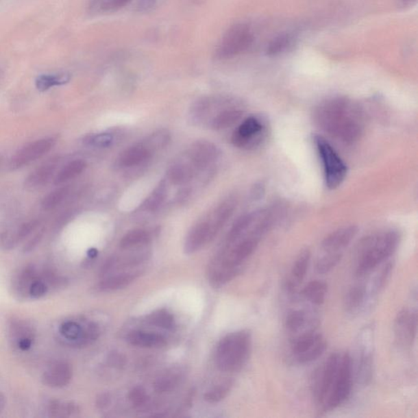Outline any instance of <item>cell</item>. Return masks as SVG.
I'll use <instances>...</instances> for the list:
<instances>
[{
    "label": "cell",
    "instance_id": "obj_8",
    "mask_svg": "<svg viewBox=\"0 0 418 418\" xmlns=\"http://www.w3.org/2000/svg\"><path fill=\"white\" fill-rule=\"evenodd\" d=\"M267 136L266 119L260 116H249L234 132L232 142L238 148L254 150L265 143Z\"/></svg>",
    "mask_w": 418,
    "mask_h": 418
},
{
    "label": "cell",
    "instance_id": "obj_50",
    "mask_svg": "<svg viewBox=\"0 0 418 418\" xmlns=\"http://www.w3.org/2000/svg\"><path fill=\"white\" fill-rule=\"evenodd\" d=\"M264 194V187L262 185L256 186V188L253 192L254 198L258 199Z\"/></svg>",
    "mask_w": 418,
    "mask_h": 418
},
{
    "label": "cell",
    "instance_id": "obj_29",
    "mask_svg": "<svg viewBox=\"0 0 418 418\" xmlns=\"http://www.w3.org/2000/svg\"><path fill=\"white\" fill-rule=\"evenodd\" d=\"M309 315L304 310L289 311L285 319V327L291 334H297L306 328L309 322Z\"/></svg>",
    "mask_w": 418,
    "mask_h": 418
},
{
    "label": "cell",
    "instance_id": "obj_44",
    "mask_svg": "<svg viewBox=\"0 0 418 418\" xmlns=\"http://www.w3.org/2000/svg\"><path fill=\"white\" fill-rule=\"evenodd\" d=\"M47 292H48L47 285L40 280L34 281L29 289V295L33 298H36V299L45 296Z\"/></svg>",
    "mask_w": 418,
    "mask_h": 418
},
{
    "label": "cell",
    "instance_id": "obj_11",
    "mask_svg": "<svg viewBox=\"0 0 418 418\" xmlns=\"http://www.w3.org/2000/svg\"><path fill=\"white\" fill-rule=\"evenodd\" d=\"M418 317L417 309L404 308L396 315L394 334L396 343L401 347H410L415 343L417 334Z\"/></svg>",
    "mask_w": 418,
    "mask_h": 418
},
{
    "label": "cell",
    "instance_id": "obj_45",
    "mask_svg": "<svg viewBox=\"0 0 418 418\" xmlns=\"http://www.w3.org/2000/svg\"><path fill=\"white\" fill-rule=\"evenodd\" d=\"M42 237V232L38 233L36 234L35 238H33L31 241L28 243L27 245H25L24 251L25 253H28V251H31L38 245V243L41 241Z\"/></svg>",
    "mask_w": 418,
    "mask_h": 418
},
{
    "label": "cell",
    "instance_id": "obj_2",
    "mask_svg": "<svg viewBox=\"0 0 418 418\" xmlns=\"http://www.w3.org/2000/svg\"><path fill=\"white\" fill-rule=\"evenodd\" d=\"M399 242V233L392 229L382 230L362 238L358 247L356 275H368L386 262L397 250Z\"/></svg>",
    "mask_w": 418,
    "mask_h": 418
},
{
    "label": "cell",
    "instance_id": "obj_26",
    "mask_svg": "<svg viewBox=\"0 0 418 418\" xmlns=\"http://www.w3.org/2000/svg\"><path fill=\"white\" fill-rule=\"evenodd\" d=\"M393 263L388 262L385 264L380 272L374 277L372 283L369 286V296L373 302L376 299L378 294L385 288L388 280L390 279L392 271H393Z\"/></svg>",
    "mask_w": 418,
    "mask_h": 418
},
{
    "label": "cell",
    "instance_id": "obj_51",
    "mask_svg": "<svg viewBox=\"0 0 418 418\" xmlns=\"http://www.w3.org/2000/svg\"><path fill=\"white\" fill-rule=\"evenodd\" d=\"M6 406V399L5 396H4L1 392H0V415H1L3 409L5 408Z\"/></svg>",
    "mask_w": 418,
    "mask_h": 418
},
{
    "label": "cell",
    "instance_id": "obj_46",
    "mask_svg": "<svg viewBox=\"0 0 418 418\" xmlns=\"http://www.w3.org/2000/svg\"><path fill=\"white\" fill-rule=\"evenodd\" d=\"M32 339L29 338V336H25V338H21L19 340V348L23 349V351H27V349L32 347Z\"/></svg>",
    "mask_w": 418,
    "mask_h": 418
},
{
    "label": "cell",
    "instance_id": "obj_22",
    "mask_svg": "<svg viewBox=\"0 0 418 418\" xmlns=\"http://www.w3.org/2000/svg\"><path fill=\"white\" fill-rule=\"evenodd\" d=\"M127 341L131 345L140 347H157L165 344V339L161 335L143 331L130 332Z\"/></svg>",
    "mask_w": 418,
    "mask_h": 418
},
{
    "label": "cell",
    "instance_id": "obj_24",
    "mask_svg": "<svg viewBox=\"0 0 418 418\" xmlns=\"http://www.w3.org/2000/svg\"><path fill=\"white\" fill-rule=\"evenodd\" d=\"M195 171V169L190 164L177 163L169 168L167 178L172 184L182 186L191 181Z\"/></svg>",
    "mask_w": 418,
    "mask_h": 418
},
{
    "label": "cell",
    "instance_id": "obj_35",
    "mask_svg": "<svg viewBox=\"0 0 418 418\" xmlns=\"http://www.w3.org/2000/svg\"><path fill=\"white\" fill-rule=\"evenodd\" d=\"M68 194H69V189L66 186L60 187V188L51 192L42 199V208L47 211L53 210L65 200Z\"/></svg>",
    "mask_w": 418,
    "mask_h": 418
},
{
    "label": "cell",
    "instance_id": "obj_38",
    "mask_svg": "<svg viewBox=\"0 0 418 418\" xmlns=\"http://www.w3.org/2000/svg\"><path fill=\"white\" fill-rule=\"evenodd\" d=\"M232 381L225 382L224 383L221 384V385L213 388L211 391H209L208 393L204 395V399H206L208 403H219L220 401L227 397L230 390H232Z\"/></svg>",
    "mask_w": 418,
    "mask_h": 418
},
{
    "label": "cell",
    "instance_id": "obj_49",
    "mask_svg": "<svg viewBox=\"0 0 418 418\" xmlns=\"http://www.w3.org/2000/svg\"><path fill=\"white\" fill-rule=\"evenodd\" d=\"M417 3V0H399V6L400 8H403V10H406V8H409L415 5Z\"/></svg>",
    "mask_w": 418,
    "mask_h": 418
},
{
    "label": "cell",
    "instance_id": "obj_42",
    "mask_svg": "<svg viewBox=\"0 0 418 418\" xmlns=\"http://www.w3.org/2000/svg\"><path fill=\"white\" fill-rule=\"evenodd\" d=\"M75 411V406L72 404L53 403L51 404L50 413L53 417H62L71 415Z\"/></svg>",
    "mask_w": 418,
    "mask_h": 418
},
{
    "label": "cell",
    "instance_id": "obj_20",
    "mask_svg": "<svg viewBox=\"0 0 418 418\" xmlns=\"http://www.w3.org/2000/svg\"><path fill=\"white\" fill-rule=\"evenodd\" d=\"M153 152L143 143L127 148L119 156L118 163L122 168L135 167L151 159Z\"/></svg>",
    "mask_w": 418,
    "mask_h": 418
},
{
    "label": "cell",
    "instance_id": "obj_25",
    "mask_svg": "<svg viewBox=\"0 0 418 418\" xmlns=\"http://www.w3.org/2000/svg\"><path fill=\"white\" fill-rule=\"evenodd\" d=\"M167 194V183L165 180H162L148 197L144 200L140 207V210L149 212H156L164 202Z\"/></svg>",
    "mask_w": 418,
    "mask_h": 418
},
{
    "label": "cell",
    "instance_id": "obj_1",
    "mask_svg": "<svg viewBox=\"0 0 418 418\" xmlns=\"http://www.w3.org/2000/svg\"><path fill=\"white\" fill-rule=\"evenodd\" d=\"M313 119L319 129L340 142L352 144L365 130V115L356 102L347 97L328 98L314 110Z\"/></svg>",
    "mask_w": 418,
    "mask_h": 418
},
{
    "label": "cell",
    "instance_id": "obj_30",
    "mask_svg": "<svg viewBox=\"0 0 418 418\" xmlns=\"http://www.w3.org/2000/svg\"><path fill=\"white\" fill-rule=\"evenodd\" d=\"M243 112L240 110H225L223 112L217 114L216 116L212 119L211 127L212 130H215L228 129V127L240 121Z\"/></svg>",
    "mask_w": 418,
    "mask_h": 418
},
{
    "label": "cell",
    "instance_id": "obj_14",
    "mask_svg": "<svg viewBox=\"0 0 418 418\" xmlns=\"http://www.w3.org/2000/svg\"><path fill=\"white\" fill-rule=\"evenodd\" d=\"M373 304L369 296L368 286L356 284L345 294L344 308L348 315L356 317L367 308V305L371 306Z\"/></svg>",
    "mask_w": 418,
    "mask_h": 418
},
{
    "label": "cell",
    "instance_id": "obj_17",
    "mask_svg": "<svg viewBox=\"0 0 418 418\" xmlns=\"http://www.w3.org/2000/svg\"><path fill=\"white\" fill-rule=\"evenodd\" d=\"M73 370L66 362H55L42 376V382L45 385L53 388L66 386L71 381Z\"/></svg>",
    "mask_w": 418,
    "mask_h": 418
},
{
    "label": "cell",
    "instance_id": "obj_39",
    "mask_svg": "<svg viewBox=\"0 0 418 418\" xmlns=\"http://www.w3.org/2000/svg\"><path fill=\"white\" fill-rule=\"evenodd\" d=\"M179 377L176 374H167L158 378L153 383V388L159 393L171 391L177 386Z\"/></svg>",
    "mask_w": 418,
    "mask_h": 418
},
{
    "label": "cell",
    "instance_id": "obj_10",
    "mask_svg": "<svg viewBox=\"0 0 418 418\" xmlns=\"http://www.w3.org/2000/svg\"><path fill=\"white\" fill-rule=\"evenodd\" d=\"M341 356H342L339 353H332L315 373L312 384V393L314 399L319 405L323 406L330 394L339 372Z\"/></svg>",
    "mask_w": 418,
    "mask_h": 418
},
{
    "label": "cell",
    "instance_id": "obj_7",
    "mask_svg": "<svg viewBox=\"0 0 418 418\" xmlns=\"http://www.w3.org/2000/svg\"><path fill=\"white\" fill-rule=\"evenodd\" d=\"M354 362L349 353L341 356L338 374L330 395L323 405L325 410H334L349 398L353 389Z\"/></svg>",
    "mask_w": 418,
    "mask_h": 418
},
{
    "label": "cell",
    "instance_id": "obj_13",
    "mask_svg": "<svg viewBox=\"0 0 418 418\" xmlns=\"http://www.w3.org/2000/svg\"><path fill=\"white\" fill-rule=\"evenodd\" d=\"M190 164L195 170H203L213 163L219 156V150L208 140H197L187 151Z\"/></svg>",
    "mask_w": 418,
    "mask_h": 418
},
{
    "label": "cell",
    "instance_id": "obj_6",
    "mask_svg": "<svg viewBox=\"0 0 418 418\" xmlns=\"http://www.w3.org/2000/svg\"><path fill=\"white\" fill-rule=\"evenodd\" d=\"M254 42V35L249 25L236 23L229 27L221 36L215 49V57L228 60L247 52Z\"/></svg>",
    "mask_w": 418,
    "mask_h": 418
},
{
    "label": "cell",
    "instance_id": "obj_41",
    "mask_svg": "<svg viewBox=\"0 0 418 418\" xmlns=\"http://www.w3.org/2000/svg\"><path fill=\"white\" fill-rule=\"evenodd\" d=\"M113 140L114 138L112 134L103 133L88 136L84 139V143H86L88 146L97 148H106L109 147L110 145L112 144Z\"/></svg>",
    "mask_w": 418,
    "mask_h": 418
},
{
    "label": "cell",
    "instance_id": "obj_5",
    "mask_svg": "<svg viewBox=\"0 0 418 418\" xmlns=\"http://www.w3.org/2000/svg\"><path fill=\"white\" fill-rule=\"evenodd\" d=\"M314 143L321 160L326 186L330 190L338 188L347 177V164L323 136H315Z\"/></svg>",
    "mask_w": 418,
    "mask_h": 418
},
{
    "label": "cell",
    "instance_id": "obj_15",
    "mask_svg": "<svg viewBox=\"0 0 418 418\" xmlns=\"http://www.w3.org/2000/svg\"><path fill=\"white\" fill-rule=\"evenodd\" d=\"M216 237L208 220L196 224L187 234L184 251L186 254H195Z\"/></svg>",
    "mask_w": 418,
    "mask_h": 418
},
{
    "label": "cell",
    "instance_id": "obj_47",
    "mask_svg": "<svg viewBox=\"0 0 418 418\" xmlns=\"http://www.w3.org/2000/svg\"><path fill=\"white\" fill-rule=\"evenodd\" d=\"M109 361L110 364L114 367H121L125 364V360H123L122 356L118 355V354H112V355L110 356Z\"/></svg>",
    "mask_w": 418,
    "mask_h": 418
},
{
    "label": "cell",
    "instance_id": "obj_48",
    "mask_svg": "<svg viewBox=\"0 0 418 418\" xmlns=\"http://www.w3.org/2000/svg\"><path fill=\"white\" fill-rule=\"evenodd\" d=\"M110 399L108 395H101L100 397L97 399V404L99 408H104L108 406L109 404Z\"/></svg>",
    "mask_w": 418,
    "mask_h": 418
},
{
    "label": "cell",
    "instance_id": "obj_18",
    "mask_svg": "<svg viewBox=\"0 0 418 418\" xmlns=\"http://www.w3.org/2000/svg\"><path fill=\"white\" fill-rule=\"evenodd\" d=\"M311 258L310 251L308 249H302L294 262L289 278L286 282V288L289 293L296 291L302 281L304 280L310 265Z\"/></svg>",
    "mask_w": 418,
    "mask_h": 418
},
{
    "label": "cell",
    "instance_id": "obj_28",
    "mask_svg": "<svg viewBox=\"0 0 418 418\" xmlns=\"http://www.w3.org/2000/svg\"><path fill=\"white\" fill-rule=\"evenodd\" d=\"M131 1L132 0H90L88 8L93 14H112L121 10Z\"/></svg>",
    "mask_w": 418,
    "mask_h": 418
},
{
    "label": "cell",
    "instance_id": "obj_23",
    "mask_svg": "<svg viewBox=\"0 0 418 418\" xmlns=\"http://www.w3.org/2000/svg\"><path fill=\"white\" fill-rule=\"evenodd\" d=\"M328 284L321 280H313L302 289V296L315 306H321L325 302Z\"/></svg>",
    "mask_w": 418,
    "mask_h": 418
},
{
    "label": "cell",
    "instance_id": "obj_37",
    "mask_svg": "<svg viewBox=\"0 0 418 418\" xmlns=\"http://www.w3.org/2000/svg\"><path fill=\"white\" fill-rule=\"evenodd\" d=\"M147 321L156 327L172 330L174 326L173 315L164 310L156 311L149 315Z\"/></svg>",
    "mask_w": 418,
    "mask_h": 418
},
{
    "label": "cell",
    "instance_id": "obj_31",
    "mask_svg": "<svg viewBox=\"0 0 418 418\" xmlns=\"http://www.w3.org/2000/svg\"><path fill=\"white\" fill-rule=\"evenodd\" d=\"M71 76L68 73L54 75H42L36 80V86L38 91H48L51 88L61 86L70 82Z\"/></svg>",
    "mask_w": 418,
    "mask_h": 418
},
{
    "label": "cell",
    "instance_id": "obj_40",
    "mask_svg": "<svg viewBox=\"0 0 418 418\" xmlns=\"http://www.w3.org/2000/svg\"><path fill=\"white\" fill-rule=\"evenodd\" d=\"M84 328L73 321L64 323L61 326V334L67 340L79 342L82 338Z\"/></svg>",
    "mask_w": 418,
    "mask_h": 418
},
{
    "label": "cell",
    "instance_id": "obj_21",
    "mask_svg": "<svg viewBox=\"0 0 418 418\" xmlns=\"http://www.w3.org/2000/svg\"><path fill=\"white\" fill-rule=\"evenodd\" d=\"M294 42H295V38L292 34H280L268 42L265 53L269 58L279 57L291 49Z\"/></svg>",
    "mask_w": 418,
    "mask_h": 418
},
{
    "label": "cell",
    "instance_id": "obj_16",
    "mask_svg": "<svg viewBox=\"0 0 418 418\" xmlns=\"http://www.w3.org/2000/svg\"><path fill=\"white\" fill-rule=\"evenodd\" d=\"M358 230L359 229L356 225H348L335 230L324 238L321 245L322 249L326 253H343V250L351 244L356 236Z\"/></svg>",
    "mask_w": 418,
    "mask_h": 418
},
{
    "label": "cell",
    "instance_id": "obj_12",
    "mask_svg": "<svg viewBox=\"0 0 418 418\" xmlns=\"http://www.w3.org/2000/svg\"><path fill=\"white\" fill-rule=\"evenodd\" d=\"M56 142V138L50 136L27 145L12 156L10 168L14 170L19 169L40 159L52 150Z\"/></svg>",
    "mask_w": 418,
    "mask_h": 418
},
{
    "label": "cell",
    "instance_id": "obj_27",
    "mask_svg": "<svg viewBox=\"0 0 418 418\" xmlns=\"http://www.w3.org/2000/svg\"><path fill=\"white\" fill-rule=\"evenodd\" d=\"M86 167V163L82 160H75L70 162L65 167H63L60 170L57 176L55 177V185L63 184V183L69 182L72 180V179L79 176Z\"/></svg>",
    "mask_w": 418,
    "mask_h": 418
},
{
    "label": "cell",
    "instance_id": "obj_43",
    "mask_svg": "<svg viewBox=\"0 0 418 418\" xmlns=\"http://www.w3.org/2000/svg\"><path fill=\"white\" fill-rule=\"evenodd\" d=\"M129 398L134 406L140 407L147 403L148 396L143 386H136L130 391Z\"/></svg>",
    "mask_w": 418,
    "mask_h": 418
},
{
    "label": "cell",
    "instance_id": "obj_34",
    "mask_svg": "<svg viewBox=\"0 0 418 418\" xmlns=\"http://www.w3.org/2000/svg\"><path fill=\"white\" fill-rule=\"evenodd\" d=\"M150 241V236L144 230H134L127 233L119 242V247L122 249H130L139 245L146 244Z\"/></svg>",
    "mask_w": 418,
    "mask_h": 418
},
{
    "label": "cell",
    "instance_id": "obj_19",
    "mask_svg": "<svg viewBox=\"0 0 418 418\" xmlns=\"http://www.w3.org/2000/svg\"><path fill=\"white\" fill-rule=\"evenodd\" d=\"M59 162L58 158H53V159L45 162L25 179V186L29 189L34 190L46 185L47 183L52 180L53 177L56 173Z\"/></svg>",
    "mask_w": 418,
    "mask_h": 418
},
{
    "label": "cell",
    "instance_id": "obj_52",
    "mask_svg": "<svg viewBox=\"0 0 418 418\" xmlns=\"http://www.w3.org/2000/svg\"><path fill=\"white\" fill-rule=\"evenodd\" d=\"M96 253L97 251L95 249H91L88 251V254L90 256V257H95V256H96Z\"/></svg>",
    "mask_w": 418,
    "mask_h": 418
},
{
    "label": "cell",
    "instance_id": "obj_33",
    "mask_svg": "<svg viewBox=\"0 0 418 418\" xmlns=\"http://www.w3.org/2000/svg\"><path fill=\"white\" fill-rule=\"evenodd\" d=\"M170 140H171V136H170L169 132L166 130H160L149 135L146 139L143 140V143L153 152L168 146Z\"/></svg>",
    "mask_w": 418,
    "mask_h": 418
},
{
    "label": "cell",
    "instance_id": "obj_32",
    "mask_svg": "<svg viewBox=\"0 0 418 418\" xmlns=\"http://www.w3.org/2000/svg\"><path fill=\"white\" fill-rule=\"evenodd\" d=\"M138 277V274H121L109 277V278L102 280L99 284V288L101 291L110 292L115 291V290L121 289L127 287L131 283H133Z\"/></svg>",
    "mask_w": 418,
    "mask_h": 418
},
{
    "label": "cell",
    "instance_id": "obj_36",
    "mask_svg": "<svg viewBox=\"0 0 418 418\" xmlns=\"http://www.w3.org/2000/svg\"><path fill=\"white\" fill-rule=\"evenodd\" d=\"M342 258L343 253H341V251L326 253L323 257L319 258L317 263V271L319 274H327L338 266Z\"/></svg>",
    "mask_w": 418,
    "mask_h": 418
},
{
    "label": "cell",
    "instance_id": "obj_9",
    "mask_svg": "<svg viewBox=\"0 0 418 418\" xmlns=\"http://www.w3.org/2000/svg\"><path fill=\"white\" fill-rule=\"evenodd\" d=\"M292 354L300 365L310 364L321 357L327 348L322 334L317 330H308L291 341Z\"/></svg>",
    "mask_w": 418,
    "mask_h": 418
},
{
    "label": "cell",
    "instance_id": "obj_4",
    "mask_svg": "<svg viewBox=\"0 0 418 418\" xmlns=\"http://www.w3.org/2000/svg\"><path fill=\"white\" fill-rule=\"evenodd\" d=\"M357 360L354 367V376L362 386H369L373 378L375 352V325L367 324L358 335Z\"/></svg>",
    "mask_w": 418,
    "mask_h": 418
},
{
    "label": "cell",
    "instance_id": "obj_3",
    "mask_svg": "<svg viewBox=\"0 0 418 418\" xmlns=\"http://www.w3.org/2000/svg\"><path fill=\"white\" fill-rule=\"evenodd\" d=\"M251 349L249 331L232 332L221 339L216 352V362L223 372H236L246 364Z\"/></svg>",
    "mask_w": 418,
    "mask_h": 418
}]
</instances>
